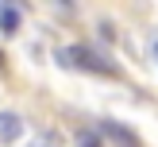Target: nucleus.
<instances>
[{
    "instance_id": "f257e3e1",
    "label": "nucleus",
    "mask_w": 158,
    "mask_h": 147,
    "mask_svg": "<svg viewBox=\"0 0 158 147\" xmlns=\"http://www.w3.org/2000/svg\"><path fill=\"white\" fill-rule=\"evenodd\" d=\"M62 58H73L69 66H81V70H97V74H116V66L112 62H104L97 50H89V46H69Z\"/></svg>"
},
{
    "instance_id": "f03ea898",
    "label": "nucleus",
    "mask_w": 158,
    "mask_h": 147,
    "mask_svg": "<svg viewBox=\"0 0 158 147\" xmlns=\"http://www.w3.org/2000/svg\"><path fill=\"white\" fill-rule=\"evenodd\" d=\"M100 132H104L116 147H143V143H139V136H135L131 128H123L120 120H104V128H100Z\"/></svg>"
},
{
    "instance_id": "7ed1b4c3",
    "label": "nucleus",
    "mask_w": 158,
    "mask_h": 147,
    "mask_svg": "<svg viewBox=\"0 0 158 147\" xmlns=\"http://www.w3.org/2000/svg\"><path fill=\"white\" fill-rule=\"evenodd\" d=\"M19 136H23V120L15 112H0V139L4 143H15Z\"/></svg>"
},
{
    "instance_id": "20e7f679",
    "label": "nucleus",
    "mask_w": 158,
    "mask_h": 147,
    "mask_svg": "<svg viewBox=\"0 0 158 147\" xmlns=\"http://www.w3.org/2000/svg\"><path fill=\"white\" fill-rule=\"evenodd\" d=\"M0 31H4V35L19 31V8H12V4H0Z\"/></svg>"
},
{
    "instance_id": "39448f33",
    "label": "nucleus",
    "mask_w": 158,
    "mask_h": 147,
    "mask_svg": "<svg viewBox=\"0 0 158 147\" xmlns=\"http://www.w3.org/2000/svg\"><path fill=\"white\" fill-rule=\"evenodd\" d=\"M85 147H97V143H93V139H85Z\"/></svg>"
}]
</instances>
